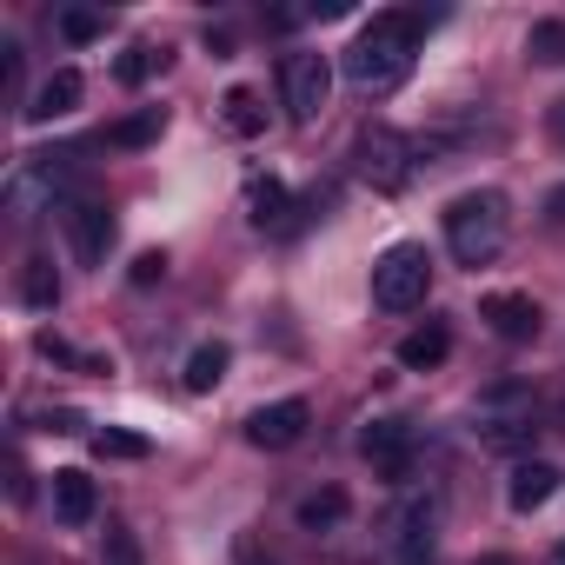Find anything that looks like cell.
I'll return each mask as SVG.
<instances>
[{"mask_svg": "<svg viewBox=\"0 0 565 565\" xmlns=\"http://www.w3.org/2000/svg\"><path fill=\"white\" fill-rule=\"evenodd\" d=\"M419 41H426V14H406V8L373 14V21L353 34V47L340 54L347 87L366 94V100H386L393 87H406V74H413V61H419Z\"/></svg>", "mask_w": 565, "mask_h": 565, "instance_id": "cell-1", "label": "cell"}, {"mask_svg": "<svg viewBox=\"0 0 565 565\" xmlns=\"http://www.w3.org/2000/svg\"><path fill=\"white\" fill-rule=\"evenodd\" d=\"M505 226H512V213H505V193H492V186H472V193H459V200L446 206V246H452L459 266L499 259Z\"/></svg>", "mask_w": 565, "mask_h": 565, "instance_id": "cell-2", "label": "cell"}, {"mask_svg": "<svg viewBox=\"0 0 565 565\" xmlns=\"http://www.w3.org/2000/svg\"><path fill=\"white\" fill-rule=\"evenodd\" d=\"M426 294H433V253L419 239H393L373 259V307L380 313H413V307H426Z\"/></svg>", "mask_w": 565, "mask_h": 565, "instance_id": "cell-3", "label": "cell"}, {"mask_svg": "<svg viewBox=\"0 0 565 565\" xmlns=\"http://www.w3.org/2000/svg\"><path fill=\"white\" fill-rule=\"evenodd\" d=\"M353 173H360L373 193H399V186L419 173L413 134H399V127H360V140H353Z\"/></svg>", "mask_w": 565, "mask_h": 565, "instance_id": "cell-4", "label": "cell"}, {"mask_svg": "<svg viewBox=\"0 0 565 565\" xmlns=\"http://www.w3.org/2000/svg\"><path fill=\"white\" fill-rule=\"evenodd\" d=\"M279 87H287V114L300 127H313L333 100V61L327 54H287L279 61Z\"/></svg>", "mask_w": 565, "mask_h": 565, "instance_id": "cell-5", "label": "cell"}, {"mask_svg": "<svg viewBox=\"0 0 565 565\" xmlns=\"http://www.w3.org/2000/svg\"><path fill=\"white\" fill-rule=\"evenodd\" d=\"M360 452L373 459V472H380V479L406 486V479H413V459H419V433H413L406 419H373V426H366V439H360Z\"/></svg>", "mask_w": 565, "mask_h": 565, "instance_id": "cell-6", "label": "cell"}, {"mask_svg": "<svg viewBox=\"0 0 565 565\" xmlns=\"http://www.w3.org/2000/svg\"><path fill=\"white\" fill-rule=\"evenodd\" d=\"M61 226H67V246H74V259H81V266H100V259H107V246H114V233H120V226H114V213H107L100 200H81V193L61 206Z\"/></svg>", "mask_w": 565, "mask_h": 565, "instance_id": "cell-7", "label": "cell"}, {"mask_svg": "<svg viewBox=\"0 0 565 565\" xmlns=\"http://www.w3.org/2000/svg\"><path fill=\"white\" fill-rule=\"evenodd\" d=\"M307 419H313L307 399H273V406H259V413L246 419V439H253L259 452H287V446L307 439Z\"/></svg>", "mask_w": 565, "mask_h": 565, "instance_id": "cell-8", "label": "cell"}, {"mask_svg": "<svg viewBox=\"0 0 565 565\" xmlns=\"http://www.w3.org/2000/svg\"><path fill=\"white\" fill-rule=\"evenodd\" d=\"M479 320L499 333V340H539V300L532 294H486L479 300Z\"/></svg>", "mask_w": 565, "mask_h": 565, "instance_id": "cell-9", "label": "cell"}, {"mask_svg": "<svg viewBox=\"0 0 565 565\" xmlns=\"http://www.w3.org/2000/svg\"><path fill=\"white\" fill-rule=\"evenodd\" d=\"M81 94H87V81H81V67H54L41 87H34V100L21 107L34 127H47V120H67L74 107H81Z\"/></svg>", "mask_w": 565, "mask_h": 565, "instance_id": "cell-10", "label": "cell"}, {"mask_svg": "<svg viewBox=\"0 0 565 565\" xmlns=\"http://www.w3.org/2000/svg\"><path fill=\"white\" fill-rule=\"evenodd\" d=\"M246 220L259 226V233H294L300 220H294V193H287V180H253L246 186Z\"/></svg>", "mask_w": 565, "mask_h": 565, "instance_id": "cell-11", "label": "cell"}, {"mask_svg": "<svg viewBox=\"0 0 565 565\" xmlns=\"http://www.w3.org/2000/svg\"><path fill=\"white\" fill-rule=\"evenodd\" d=\"M552 492H558V466H545V459H519L512 479H505V505L512 512H539Z\"/></svg>", "mask_w": 565, "mask_h": 565, "instance_id": "cell-12", "label": "cell"}, {"mask_svg": "<svg viewBox=\"0 0 565 565\" xmlns=\"http://www.w3.org/2000/svg\"><path fill=\"white\" fill-rule=\"evenodd\" d=\"M94 512H100V486H94L81 466L54 472V519H61V525H87Z\"/></svg>", "mask_w": 565, "mask_h": 565, "instance_id": "cell-13", "label": "cell"}, {"mask_svg": "<svg viewBox=\"0 0 565 565\" xmlns=\"http://www.w3.org/2000/svg\"><path fill=\"white\" fill-rule=\"evenodd\" d=\"M446 353H452V333H446L439 320H426V327H413V333L399 340V366H406V373H433V366H446Z\"/></svg>", "mask_w": 565, "mask_h": 565, "instance_id": "cell-14", "label": "cell"}, {"mask_svg": "<svg viewBox=\"0 0 565 565\" xmlns=\"http://www.w3.org/2000/svg\"><path fill=\"white\" fill-rule=\"evenodd\" d=\"M433 525H439V512H433V499H419V505H406L399 512V565H426L433 558Z\"/></svg>", "mask_w": 565, "mask_h": 565, "instance_id": "cell-15", "label": "cell"}, {"mask_svg": "<svg viewBox=\"0 0 565 565\" xmlns=\"http://www.w3.org/2000/svg\"><path fill=\"white\" fill-rule=\"evenodd\" d=\"M220 127H226L233 140H259V134H266L259 94H253V87H226V94H220Z\"/></svg>", "mask_w": 565, "mask_h": 565, "instance_id": "cell-16", "label": "cell"}, {"mask_svg": "<svg viewBox=\"0 0 565 565\" xmlns=\"http://www.w3.org/2000/svg\"><path fill=\"white\" fill-rule=\"evenodd\" d=\"M160 134H167V107H140V114H127V120H114V127H107V147L140 153V147H153Z\"/></svg>", "mask_w": 565, "mask_h": 565, "instance_id": "cell-17", "label": "cell"}, {"mask_svg": "<svg viewBox=\"0 0 565 565\" xmlns=\"http://www.w3.org/2000/svg\"><path fill=\"white\" fill-rule=\"evenodd\" d=\"M226 366H233V347H226V340H200V347L186 353V393H213V386L226 380Z\"/></svg>", "mask_w": 565, "mask_h": 565, "instance_id": "cell-18", "label": "cell"}, {"mask_svg": "<svg viewBox=\"0 0 565 565\" xmlns=\"http://www.w3.org/2000/svg\"><path fill=\"white\" fill-rule=\"evenodd\" d=\"M347 505H353V499H347L340 486H320V492H307V499L294 505V519H300V532H333V525L347 519Z\"/></svg>", "mask_w": 565, "mask_h": 565, "instance_id": "cell-19", "label": "cell"}, {"mask_svg": "<svg viewBox=\"0 0 565 565\" xmlns=\"http://www.w3.org/2000/svg\"><path fill=\"white\" fill-rule=\"evenodd\" d=\"M21 300H28L34 313H54V307H61V273H54V259H28V273H21Z\"/></svg>", "mask_w": 565, "mask_h": 565, "instance_id": "cell-20", "label": "cell"}, {"mask_svg": "<svg viewBox=\"0 0 565 565\" xmlns=\"http://www.w3.org/2000/svg\"><path fill=\"white\" fill-rule=\"evenodd\" d=\"M54 28H61V41L87 47V41H100V34H107V14H94V8H61V14H54Z\"/></svg>", "mask_w": 565, "mask_h": 565, "instance_id": "cell-21", "label": "cell"}, {"mask_svg": "<svg viewBox=\"0 0 565 565\" xmlns=\"http://www.w3.org/2000/svg\"><path fill=\"white\" fill-rule=\"evenodd\" d=\"M153 446L140 439V433H127V426H100L94 433V459H147Z\"/></svg>", "mask_w": 565, "mask_h": 565, "instance_id": "cell-22", "label": "cell"}, {"mask_svg": "<svg viewBox=\"0 0 565 565\" xmlns=\"http://www.w3.org/2000/svg\"><path fill=\"white\" fill-rule=\"evenodd\" d=\"M160 61H167V54H160V47H127V54H120V67H114V74H120V81H127V87H147V81H153V67H160Z\"/></svg>", "mask_w": 565, "mask_h": 565, "instance_id": "cell-23", "label": "cell"}, {"mask_svg": "<svg viewBox=\"0 0 565 565\" xmlns=\"http://www.w3.org/2000/svg\"><path fill=\"white\" fill-rule=\"evenodd\" d=\"M525 54H539V61H565V21H539L532 41H525Z\"/></svg>", "mask_w": 565, "mask_h": 565, "instance_id": "cell-24", "label": "cell"}, {"mask_svg": "<svg viewBox=\"0 0 565 565\" xmlns=\"http://www.w3.org/2000/svg\"><path fill=\"white\" fill-rule=\"evenodd\" d=\"M87 419L74 413V406H54V413H41V433H81Z\"/></svg>", "mask_w": 565, "mask_h": 565, "instance_id": "cell-25", "label": "cell"}, {"mask_svg": "<svg viewBox=\"0 0 565 565\" xmlns=\"http://www.w3.org/2000/svg\"><path fill=\"white\" fill-rule=\"evenodd\" d=\"M160 273H167V253H140V259H134V287H153Z\"/></svg>", "mask_w": 565, "mask_h": 565, "instance_id": "cell-26", "label": "cell"}, {"mask_svg": "<svg viewBox=\"0 0 565 565\" xmlns=\"http://www.w3.org/2000/svg\"><path fill=\"white\" fill-rule=\"evenodd\" d=\"M233 565H279V558L259 552V539H233Z\"/></svg>", "mask_w": 565, "mask_h": 565, "instance_id": "cell-27", "label": "cell"}, {"mask_svg": "<svg viewBox=\"0 0 565 565\" xmlns=\"http://www.w3.org/2000/svg\"><path fill=\"white\" fill-rule=\"evenodd\" d=\"M545 220H552V226H565V186H552V193H545Z\"/></svg>", "mask_w": 565, "mask_h": 565, "instance_id": "cell-28", "label": "cell"}, {"mask_svg": "<svg viewBox=\"0 0 565 565\" xmlns=\"http://www.w3.org/2000/svg\"><path fill=\"white\" fill-rule=\"evenodd\" d=\"M552 140L565 147V100H552Z\"/></svg>", "mask_w": 565, "mask_h": 565, "instance_id": "cell-29", "label": "cell"}, {"mask_svg": "<svg viewBox=\"0 0 565 565\" xmlns=\"http://www.w3.org/2000/svg\"><path fill=\"white\" fill-rule=\"evenodd\" d=\"M479 565H519V558H505V552H486V558H479Z\"/></svg>", "mask_w": 565, "mask_h": 565, "instance_id": "cell-30", "label": "cell"}, {"mask_svg": "<svg viewBox=\"0 0 565 565\" xmlns=\"http://www.w3.org/2000/svg\"><path fill=\"white\" fill-rule=\"evenodd\" d=\"M552 426H558V433H565V399H558V406H552Z\"/></svg>", "mask_w": 565, "mask_h": 565, "instance_id": "cell-31", "label": "cell"}, {"mask_svg": "<svg viewBox=\"0 0 565 565\" xmlns=\"http://www.w3.org/2000/svg\"><path fill=\"white\" fill-rule=\"evenodd\" d=\"M558 565H565V545H558Z\"/></svg>", "mask_w": 565, "mask_h": 565, "instance_id": "cell-32", "label": "cell"}]
</instances>
